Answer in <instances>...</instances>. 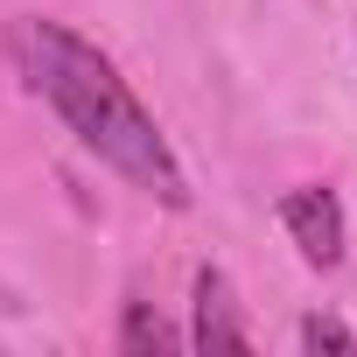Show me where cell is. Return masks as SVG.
I'll list each match as a JSON object with an SVG mask.
<instances>
[{"instance_id":"1","label":"cell","mask_w":357,"mask_h":357,"mask_svg":"<svg viewBox=\"0 0 357 357\" xmlns=\"http://www.w3.org/2000/svg\"><path fill=\"white\" fill-rule=\"evenodd\" d=\"M8 70L22 77L29 98H43L56 112V126L98 161L112 168L126 190H140L161 211H190V168L168 147L161 119L133 98V84L119 77V63L84 43L70 22L56 15H15L8 22Z\"/></svg>"},{"instance_id":"2","label":"cell","mask_w":357,"mask_h":357,"mask_svg":"<svg viewBox=\"0 0 357 357\" xmlns=\"http://www.w3.org/2000/svg\"><path fill=\"white\" fill-rule=\"evenodd\" d=\"M280 231L287 245L301 252V266L315 273H336L343 266V245H350V218H343V197L329 183H301L280 197Z\"/></svg>"},{"instance_id":"3","label":"cell","mask_w":357,"mask_h":357,"mask_svg":"<svg viewBox=\"0 0 357 357\" xmlns=\"http://www.w3.org/2000/svg\"><path fill=\"white\" fill-rule=\"evenodd\" d=\"M190 343L204 357H245L252 350V329L238 315V294H231L225 266H197V280H190Z\"/></svg>"},{"instance_id":"4","label":"cell","mask_w":357,"mask_h":357,"mask_svg":"<svg viewBox=\"0 0 357 357\" xmlns=\"http://www.w3.org/2000/svg\"><path fill=\"white\" fill-rule=\"evenodd\" d=\"M112 343H119V350H133V357H147V350H183L175 322H168L154 301H126V308H119V329H112Z\"/></svg>"},{"instance_id":"5","label":"cell","mask_w":357,"mask_h":357,"mask_svg":"<svg viewBox=\"0 0 357 357\" xmlns=\"http://www.w3.org/2000/svg\"><path fill=\"white\" fill-rule=\"evenodd\" d=\"M294 343H301V350H357V329H343L336 315H301Z\"/></svg>"}]
</instances>
